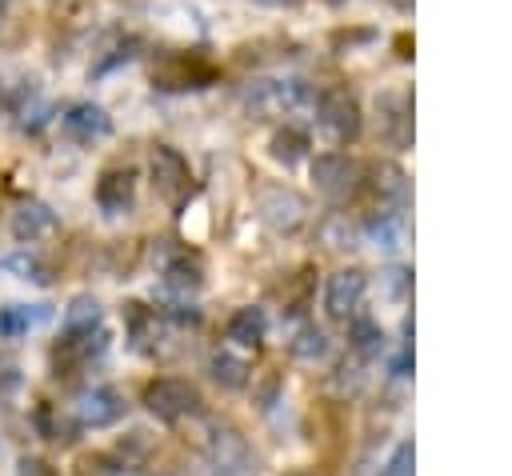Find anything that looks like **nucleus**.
I'll list each match as a JSON object with an SVG mask.
<instances>
[{"label": "nucleus", "instance_id": "14", "mask_svg": "<svg viewBox=\"0 0 512 476\" xmlns=\"http://www.w3.org/2000/svg\"><path fill=\"white\" fill-rule=\"evenodd\" d=\"M224 332H228V340L240 344V348H260L264 336H268V312L256 308V304L236 308V312L228 316V328H224Z\"/></svg>", "mask_w": 512, "mask_h": 476}, {"label": "nucleus", "instance_id": "25", "mask_svg": "<svg viewBox=\"0 0 512 476\" xmlns=\"http://www.w3.org/2000/svg\"><path fill=\"white\" fill-rule=\"evenodd\" d=\"M292 356H300V360H324V356H328V336H324V328L304 324V328L296 332V340H292Z\"/></svg>", "mask_w": 512, "mask_h": 476}, {"label": "nucleus", "instance_id": "13", "mask_svg": "<svg viewBox=\"0 0 512 476\" xmlns=\"http://www.w3.org/2000/svg\"><path fill=\"white\" fill-rule=\"evenodd\" d=\"M8 228H12V236L20 244H32V240H44V236L56 232V212L48 204H40V200H24V204H16Z\"/></svg>", "mask_w": 512, "mask_h": 476}, {"label": "nucleus", "instance_id": "26", "mask_svg": "<svg viewBox=\"0 0 512 476\" xmlns=\"http://www.w3.org/2000/svg\"><path fill=\"white\" fill-rule=\"evenodd\" d=\"M412 464H416V448H412V440H404V444L392 448V456L384 460L380 476H412Z\"/></svg>", "mask_w": 512, "mask_h": 476}, {"label": "nucleus", "instance_id": "31", "mask_svg": "<svg viewBox=\"0 0 512 476\" xmlns=\"http://www.w3.org/2000/svg\"><path fill=\"white\" fill-rule=\"evenodd\" d=\"M260 4H268V8H292V4H300V0H260Z\"/></svg>", "mask_w": 512, "mask_h": 476}, {"label": "nucleus", "instance_id": "12", "mask_svg": "<svg viewBox=\"0 0 512 476\" xmlns=\"http://www.w3.org/2000/svg\"><path fill=\"white\" fill-rule=\"evenodd\" d=\"M132 196H136V172L132 168H108L100 172L96 180V204L104 216H120L132 208Z\"/></svg>", "mask_w": 512, "mask_h": 476}, {"label": "nucleus", "instance_id": "24", "mask_svg": "<svg viewBox=\"0 0 512 476\" xmlns=\"http://www.w3.org/2000/svg\"><path fill=\"white\" fill-rule=\"evenodd\" d=\"M0 268H4V272H16L20 280L48 284V268H44V260H40V256H32V252H12V256H4V260H0Z\"/></svg>", "mask_w": 512, "mask_h": 476}, {"label": "nucleus", "instance_id": "22", "mask_svg": "<svg viewBox=\"0 0 512 476\" xmlns=\"http://www.w3.org/2000/svg\"><path fill=\"white\" fill-rule=\"evenodd\" d=\"M348 344L360 352V356H380L384 352V332H380V324L376 320H368V316H352V324H348Z\"/></svg>", "mask_w": 512, "mask_h": 476}, {"label": "nucleus", "instance_id": "18", "mask_svg": "<svg viewBox=\"0 0 512 476\" xmlns=\"http://www.w3.org/2000/svg\"><path fill=\"white\" fill-rule=\"evenodd\" d=\"M368 236H372L376 248L396 252L400 240H404V216H400V208H384L380 216H372V220H368Z\"/></svg>", "mask_w": 512, "mask_h": 476}, {"label": "nucleus", "instance_id": "20", "mask_svg": "<svg viewBox=\"0 0 512 476\" xmlns=\"http://www.w3.org/2000/svg\"><path fill=\"white\" fill-rule=\"evenodd\" d=\"M36 428H40V436H48V440H56V444H72L76 432H80V420H68V416L56 412L52 404H40V408H36Z\"/></svg>", "mask_w": 512, "mask_h": 476}, {"label": "nucleus", "instance_id": "8", "mask_svg": "<svg viewBox=\"0 0 512 476\" xmlns=\"http://www.w3.org/2000/svg\"><path fill=\"white\" fill-rule=\"evenodd\" d=\"M364 292H368V276L360 268H344V272H332L328 284H324V308L332 320H348L356 316V308L364 304Z\"/></svg>", "mask_w": 512, "mask_h": 476}, {"label": "nucleus", "instance_id": "32", "mask_svg": "<svg viewBox=\"0 0 512 476\" xmlns=\"http://www.w3.org/2000/svg\"><path fill=\"white\" fill-rule=\"evenodd\" d=\"M4 104H8V100H4V84H0V112H4Z\"/></svg>", "mask_w": 512, "mask_h": 476}, {"label": "nucleus", "instance_id": "9", "mask_svg": "<svg viewBox=\"0 0 512 476\" xmlns=\"http://www.w3.org/2000/svg\"><path fill=\"white\" fill-rule=\"evenodd\" d=\"M104 348H108V328L104 324L80 328V332H64L56 340V348H52V364L56 368H80V364L104 356Z\"/></svg>", "mask_w": 512, "mask_h": 476}, {"label": "nucleus", "instance_id": "28", "mask_svg": "<svg viewBox=\"0 0 512 476\" xmlns=\"http://www.w3.org/2000/svg\"><path fill=\"white\" fill-rule=\"evenodd\" d=\"M20 392V376L12 368H0V404H8Z\"/></svg>", "mask_w": 512, "mask_h": 476}, {"label": "nucleus", "instance_id": "19", "mask_svg": "<svg viewBox=\"0 0 512 476\" xmlns=\"http://www.w3.org/2000/svg\"><path fill=\"white\" fill-rule=\"evenodd\" d=\"M164 284H168L172 292H184V296H188V292H196V288L204 284V264L184 252V256H176V260L164 268Z\"/></svg>", "mask_w": 512, "mask_h": 476}, {"label": "nucleus", "instance_id": "23", "mask_svg": "<svg viewBox=\"0 0 512 476\" xmlns=\"http://www.w3.org/2000/svg\"><path fill=\"white\" fill-rule=\"evenodd\" d=\"M96 324H100V300L88 292L72 296L64 308V332H80V328H96Z\"/></svg>", "mask_w": 512, "mask_h": 476}, {"label": "nucleus", "instance_id": "4", "mask_svg": "<svg viewBox=\"0 0 512 476\" xmlns=\"http://www.w3.org/2000/svg\"><path fill=\"white\" fill-rule=\"evenodd\" d=\"M316 124L336 140V144H352L360 136V104L348 88H324L316 96Z\"/></svg>", "mask_w": 512, "mask_h": 476}, {"label": "nucleus", "instance_id": "7", "mask_svg": "<svg viewBox=\"0 0 512 476\" xmlns=\"http://www.w3.org/2000/svg\"><path fill=\"white\" fill-rule=\"evenodd\" d=\"M72 412H76L80 428H112L116 420H124L128 404H124V396H120L116 388L96 384V388H84V392L76 396Z\"/></svg>", "mask_w": 512, "mask_h": 476}, {"label": "nucleus", "instance_id": "6", "mask_svg": "<svg viewBox=\"0 0 512 476\" xmlns=\"http://www.w3.org/2000/svg\"><path fill=\"white\" fill-rule=\"evenodd\" d=\"M360 176H364V168H360L352 156H344V152H324V156L312 160V180H316V188H320L328 200H336V204L348 200V196H356Z\"/></svg>", "mask_w": 512, "mask_h": 476}, {"label": "nucleus", "instance_id": "1", "mask_svg": "<svg viewBox=\"0 0 512 476\" xmlns=\"http://www.w3.org/2000/svg\"><path fill=\"white\" fill-rule=\"evenodd\" d=\"M200 404H204L200 400V388L188 384V380H180V376H160V380H152L144 388V408L156 420H164V424H180V420L196 416Z\"/></svg>", "mask_w": 512, "mask_h": 476}, {"label": "nucleus", "instance_id": "2", "mask_svg": "<svg viewBox=\"0 0 512 476\" xmlns=\"http://www.w3.org/2000/svg\"><path fill=\"white\" fill-rule=\"evenodd\" d=\"M316 96L304 80H252L244 88V104L260 116H288V112H300L308 108Z\"/></svg>", "mask_w": 512, "mask_h": 476}, {"label": "nucleus", "instance_id": "27", "mask_svg": "<svg viewBox=\"0 0 512 476\" xmlns=\"http://www.w3.org/2000/svg\"><path fill=\"white\" fill-rule=\"evenodd\" d=\"M16 468H20V476H56V472L48 468V460H40V456H24Z\"/></svg>", "mask_w": 512, "mask_h": 476}, {"label": "nucleus", "instance_id": "29", "mask_svg": "<svg viewBox=\"0 0 512 476\" xmlns=\"http://www.w3.org/2000/svg\"><path fill=\"white\" fill-rule=\"evenodd\" d=\"M388 288H392V296H404V288H408V272H404V268H392V272H388Z\"/></svg>", "mask_w": 512, "mask_h": 476}, {"label": "nucleus", "instance_id": "10", "mask_svg": "<svg viewBox=\"0 0 512 476\" xmlns=\"http://www.w3.org/2000/svg\"><path fill=\"white\" fill-rule=\"evenodd\" d=\"M60 132L76 144H92V140H104L112 132V116L92 104V100H80V104H68L64 116H60Z\"/></svg>", "mask_w": 512, "mask_h": 476}, {"label": "nucleus", "instance_id": "3", "mask_svg": "<svg viewBox=\"0 0 512 476\" xmlns=\"http://www.w3.org/2000/svg\"><path fill=\"white\" fill-rule=\"evenodd\" d=\"M152 184H156V196L168 204V208H184V200L192 196V168L188 160L172 148V144H156L152 148Z\"/></svg>", "mask_w": 512, "mask_h": 476}, {"label": "nucleus", "instance_id": "33", "mask_svg": "<svg viewBox=\"0 0 512 476\" xmlns=\"http://www.w3.org/2000/svg\"><path fill=\"white\" fill-rule=\"evenodd\" d=\"M392 4H400V8H408V4H412V0H392Z\"/></svg>", "mask_w": 512, "mask_h": 476}, {"label": "nucleus", "instance_id": "21", "mask_svg": "<svg viewBox=\"0 0 512 476\" xmlns=\"http://www.w3.org/2000/svg\"><path fill=\"white\" fill-rule=\"evenodd\" d=\"M268 152H272V160H280L284 168H292V164H300V160L308 156V136H304L300 128H280V132L272 136Z\"/></svg>", "mask_w": 512, "mask_h": 476}, {"label": "nucleus", "instance_id": "17", "mask_svg": "<svg viewBox=\"0 0 512 476\" xmlns=\"http://www.w3.org/2000/svg\"><path fill=\"white\" fill-rule=\"evenodd\" d=\"M208 372H212V380L220 384V388H228V392H240L244 384H248V360H240V356H232V352H212V360H208Z\"/></svg>", "mask_w": 512, "mask_h": 476}, {"label": "nucleus", "instance_id": "5", "mask_svg": "<svg viewBox=\"0 0 512 476\" xmlns=\"http://www.w3.org/2000/svg\"><path fill=\"white\" fill-rule=\"evenodd\" d=\"M256 212H260V220H264L272 232H280V236L300 232L304 220H308V204H304V196L292 192V188H284V184L264 188V192L256 196Z\"/></svg>", "mask_w": 512, "mask_h": 476}, {"label": "nucleus", "instance_id": "34", "mask_svg": "<svg viewBox=\"0 0 512 476\" xmlns=\"http://www.w3.org/2000/svg\"><path fill=\"white\" fill-rule=\"evenodd\" d=\"M288 476H308V472H288Z\"/></svg>", "mask_w": 512, "mask_h": 476}, {"label": "nucleus", "instance_id": "16", "mask_svg": "<svg viewBox=\"0 0 512 476\" xmlns=\"http://www.w3.org/2000/svg\"><path fill=\"white\" fill-rule=\"evenodd\" d=\"M372 188H376V196L388 200L392 208H404L408 196H412V184H408V176H404L396 164H376V168H372Z\"/></svg>", "mask_w": 512, "mask_h": 476}, {"label": "nucleus", "instance_id": "30", "mask_svg": "<svg viewBox=\"0 0 512 476\" xmlns=\"http://www.w3.org/2000/svg\"><path fill=\"white\" fill-rule=\"evenodd\" d=\"M408 368H412V352L404 348V352L396 356V364H392V376H408Z\"/></svg>", "mask_w": 512, "mask_h": 476}, {"label": "nucleus", "instance_id": "15", "mask_svg": "<svg viewBox=\"0 0 512 476\" xmlns=\"http://www.w3.org/2000/svg\"><path fill=\"white\" fill-rule=\"evenodd\" d=\"M48 316H52L48 304H8V308H0V336H4V340H16V336H24L28 328L44 324Z\"/></svg>", "mask_w": 512, "mask_h": 476}, {"label": "nucleus", "instance_id": "11", "mask_svg": "<svg viewBox=\"0 0 512 476\" xmlns=\"http://www.w3.org/2000/svg\"><path fill=\"white\" fill-rule=\"evenodd\" d=\"M376 112H380V120H376L380 140H384V144H392V148H404V144L412 140L408 96H400V92H384V96L376 100Z\"/></svg>", "mask_w": 512, "mask_h": 476}]
</instances>
